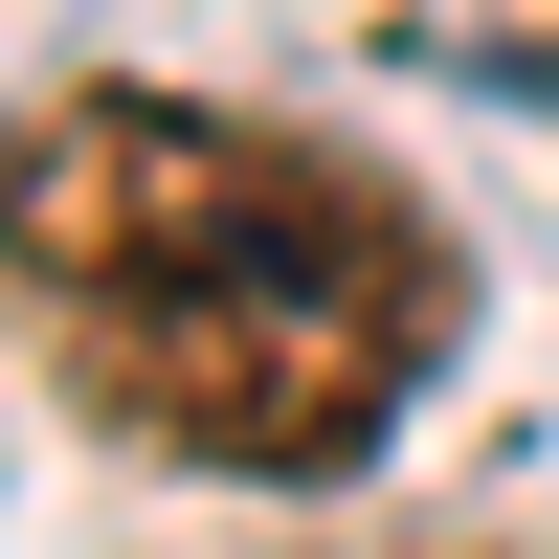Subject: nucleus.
Wrapping results in <instances>:
<instances>
[{
	"label": "nucleus",
	"instance_id": "f03ea898",
	"mask_svg": "<svg viewBox=\"0 0 559 559\" xmlns=\"http://www.w3.org/2000/svg\"><path fill=\"white\" fill-rule=\"evenodd\" d=\"M292 179H313V134H247V112H202V90H45L23 112V292L45 313L179 292V269L247 247Z\"/></svg>",
	"mask_w": 559,
	"mask_h": 559
},
{
	"label": "nucleus",
	"instance_id": "f257e3e1",
	"mask_svg": "<svg viewBox=\"0 0 559 559\" xmlns=\"http://www.w3.org/2000/svg\"><path fill=\"white\" fill-rule=\"evenodd\" d=\"M448 313H471V269L426 247V202H381L358 157H313L292 202H269L247 247H202L179 292L45 313V358H68V403L112 448L292 492V471H358V448L403 426V381L448 358Z\"/></svg>",
	"mask_w": 559,
	"mask_h": 559
}]
</instances>
